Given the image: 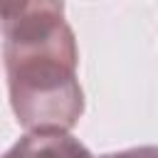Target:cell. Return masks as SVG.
Instances as JSON below:
<instances>
[{
    "mask_svg": "<svg viewBox=\"0 0 158 158\" xmlns=\"http://www.w3.org/2000/svg\"><path fill=\"white\" fill-rule=\"evenodd\" d=\"M10 104L27 131H69L81 111L77 42L57 2H0Z\"/></svg>",
    "mask_w": 158,
    "mask_h": 158,
    "instance_id": "obj_1",
    "label": "cell"
},
{
    "mask_svg": "<svg viewBox=\"0 0 158 158\" xmlns=\"http://www.w3.org/2000/svg\"><path fill=\"white\" fill-rule=\"evenodd\" d=\"M2 158H94L84 143L67 131H27Z\"/></svg>",
    "mask_w": 158,
    "mask_h": 158,
    "instance_id": "obj_2",
    "label": "cell"
},
{
    "mask_svg": "<svg viewBox=\"0 0 158 158\" xmlns=\"http://www.w3.org/2000/svg\"><path fill=\"white\" fill-rule=\"evenodd\" d=\"M99 158H158L153 146H141V148H128V151H116V153H106Z\"/></svg>",
    "mask_w": 158,
    "mask_h": 158,
    "instance_id": "obj_3",
    "label": "cell"
}]
</instances>
